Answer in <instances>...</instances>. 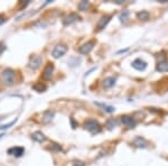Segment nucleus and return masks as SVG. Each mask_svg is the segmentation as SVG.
<instances>
[{
    "instance_id": "393cba45",
    "label": "nucleus",
    "mask_w": 168,
    "mask_h": 166,
    "mask_svg": "<svg viewBox=\"0 0 168 166\" xmlns=\"http://www.w3.org/2000/svg\"><path fill=\"white\" fill-rule=\"evenodd\" d=\"M74 166H84V164L81 162H76V163H74Z\"/></svg>"
},
{
    "instance_id": "ddd939ff",
    "label": "nucleus",
    "mask_w": 168,
    "mask_h": 166,
    "mask_svg": "<svg viewBox=\"0 0 168 166\" xmlns=\"http://www.w3.org/2000/svg\"><path fill=\"white\" fill-rule=\"evenodd\" d=\"M156 70L158 72H168V62L167 61L159 62V63L157 64V66H156Z\"/></svg>"
},
{
    "instance_id": "aec40b11",
    "label": "nucleus",
    "mask_w": 168,
    "mask_h": 166,
    "mask_svg": "<svg viewBox=\"0 0 168 166\" xmlns=\"http://www.w3.org/2000/svg\"><path fill=\"white\" fill-rule=\"evenodd\" d=\"M33 89L36 90L37 92H44V91L46 90V86H45V85H43V84H40V83H38V84L33 85Z\"/></svg>"
},
{
    "instance_id": "a211bd4d",
    "label": "nucleus",
    "mask_w": 168,
    "mask_h": 166,
    "mask_svg": "<svg viewBox=\"0 0 168 166\" xmlns=\"http://www.w3.org/2000/svg\"><path fill=\"white\" fill-rule=\"evenodd\" d=\"M128 18H129V11H128V10H123V11L120 13V15H119V19L121 21H126Z\"/></svg>"
},
{
    "instance_id": "bb28decb",
    "label": "nucleus",
    "mask_w": 168,
    "mask_h": 166,
    "mask_svg": "<svg viewBox=\"0 0 168 166\" xmlns=\"http://www.w3.org/2000/svg\"><path fill=\"white\" fill-rule=\"evenodd\" d=\"M116 2H117L118 5H121V4H123V1H122V0H118V1H116Z\"/></svg>"
},
{
    "instance_id": "4be33fe9",
    "label": "nucleus",
    "mask_w": 168,
    "mask_h": 166,
    "mask_svg": "<svg viewBox=\"0 0 168 166\" xmlns=\"http://www.w3.org/2000/svg\"><path fill=\"white\" fill-rule=\"evenodd\" d=\"M88 1H81L80 4H79V9L80 10H82V11H84V10H86V8L88 7Z\"/></svg>"
},
{
    "instance_id": "39448f33",
    "label": "nucleus",
    "mask_w": 168,
    "mask_h": 166,
    "mask_svg": "<svg viewBox=\"0 0 168 166\" xmlns=\"http://www.w3.org/2000/svg\"><path fill=\"white\" fill-rule=\"evenodd\" d=\"M53 71H54V65L52 63L47 64V66L45 68L44 72H43V79L44 80H50L52 75H53Z\"/></svg>"
},
{
    "instance_id": "dca6fc26",
    "label": "nucleus",
    "mask_w": 168,
    "mask_h": 166,
    "mask_svg": "<svg viewBox=\"0 0 168 166\" xmlns=\"http://www.w3.org/2000/svg\"><path fill=\"white\" fill-rule=\"evenodd\" d=\"M114 84H116V77H106V79H104V81H103V86L106 88V89L112 88Z\"/></svg>"
},
{
    "instance_id": "20e7f679",
    "label": "nucleus",
    "mask_w": 168,
    "mask_h": 166,
    "mask_svg": "<svg viewBox=\"0 0 168 166\" xmlns=\"http://www.w3.org/2000/svg\"><path fill=\"white\" fill-rule=\"evenodd\" d=\"M40 64H42V57L40 56H33L28 63V68H30L32 70H36L40 66Z\"/></svg>"
},
{
    "instance_id": "f3484780",
    "label": "nucleus",
    "mask_w": 168,
    "mask_h": 166,
    "mask_svg": "<svg viewBox=\"0 0 168 166\" xmlns=\"http://www.w3.org/2000/svg\"><path fill=\"white\" fill-rule=\"evenodd\" d=\"M137 17H138L139 19L146 20V19H148V18H149V13H148V11H146V10H141V11H139V13L137 14Z\"/></svg>"
},
{
    "instance_id": "9b49d317",
    "label": "nucleus",
    "mask_w": 168,
    "mask_h": 166,
    "mask_svg": "<svg viewBox=\"0 0 168 166\" xmlns=\"http://www.w3.org/2000/svg\"><path fill=\"white\" fill-rule=\"evenodd\" d=\"M121 121L123 125H126V126H128V127H134L136 126V121H134V119L132 118V117H129V116H123L121 118Z\"/></svg>"
},
{
    "instance_id": "2eb2a0df",
    "label": "nucleus",
    "mask_w": 168,
    "mask_h": 166,
    "mask_svg": "<svg viewBox=\"0 0 168 166\" xmlns=\"http://www.w3.org/2000/svg\"><path fill=\"white\" fill-rule=\"evenodd\" d=\"M134 144L139 148H145L147 146V141L145 140V138H142V137H136V139L134 140Z\"/></svg>"
},
{
    "instance_id": "7ed1b4c3",
    "label": "nucleus",
    "mask_w": 168,
    "mask_h": 166,
    "mask_svg": "<svg viewBox=\"0 0 168 166\" xmlns=\"http://www.w3.org/2000/svg\"><path fill=\"white\" fill-rule=\"evenodd\" d=\"M67 52V47L65 45H56L52 51V55L54 59H59Z\"/></svg>"
},
{
    "instance_id": "f8f14e48",
    "label": "nucleus",
    "mask_w": 168,
    "mask_h": 166,
    "mask_svg": "<svg viewBox=\"0 0 168 166\" xmlns=\"http://www.w3.org/2000/svg\"><path fill=\"white\" fill-rule=\"evenodd\" d=\"M32 138H33L35 141H37V143H43V141L46 140V137H45V135H44L42 131H35V132H33V135H32Z\"/></svg>"
},
{
    "instance_id": "1a4fd4ad",
    "label": "nucleus",
    "mask_w": 168,
    "mask_h": 166,
    "mask_svg": "<svg viewBox=\"0 0 168 166\" xmlns=\"http://www.w3.org/2000/svg\"><path fill=\"white\" fill-rule=\"evenodd\" d=\"M110 19H111V16H103L101 18L99 23H98V30H102L105 28V26L109 24Z\"/></svg>"
},
{
    "instance_id": "b1692460",
    "label": "nucleus",
    "mask_w": 168,
    "mask_h": 166,
    "mask_svg": "<svg viewBox=\"0 0 168 166\" xmlns=\"http://www.w3.org/2000/svg\"><path fill=\"white\" fill-rule=\"evenodd\" d=\"M4 50H6V46H4V44H2V45H0V54H1V53L4 51Z\"/></svg>"
},
{
    "instance_id": "f257e3e1",
    "label": "nucleus",
    "mask_w": 168,
    "mask_h": 166,
    "mask_svg": "<svg viewBox=\"0 0 168 166\" xmlns=\"http://www.w3.org/2000/svg\"><path fill=\"white\" fill-rule=\"evenodd\" d=\"M1 80H2V82H4V84L13 85L14 80H15V73H14L13 70H10V68L4 70L2 73H1Z\"/></svg>"
},
{
    "instance_id": "6e6552de",
    "label": "nucleus",
    "mask_w": 168,
    "mask_h": 166,
    "mask_svg": "<svg viewBox=\"0 0 168 166\" xmlns=\"http://www.w3.org/2000/svg\"><path fill=\"white\" fill-rule=\"evenodd\" d=\"M79 19H80V16H79L77 14L72 13V14H70L67 17L64 18L63 23H64V25H70V24H72V23H74V21L79 20Z\"/></svg>"
},
{
    "instance_id": "f03ea898",
    "label": "nucleus",
    "mask_w": 168,
    "mask_h": 166,
    "mask_svg": "<svg viewBox=\"0 0 168 166\" xmlns=\"http://www.w3.org/2000/svg\"><path fill=\"white\" fill-rule=\"evenodd\" d=\"M85 128L88 129V131L93 134V135H95V134H99L101 131V126L100 124L98 122L97 120L94 119H90L88 120L86 122H85Z\"/></svg>"
},
{
    "instance_id": "9d476101",
    "label": "nucleus",
    "mask_w": 168,
    "mask_h": 166,
    "mask_svg": "<svg viewBox=\"0 0 168 166\" xmlns=\"http://www.w3.org/2000/svg\"><path fill=\"white\" fill-rule=\"evenodd\" d=\"M93 45H94V44H93L92 42L85 43L84 45H82V46L79 48V52H80L81 54H88V53H90V52L92 51Z\"/></svg>"
},
{
    "instance_id": "a878e982",
    "label": "nucleus",
    "mask_w": 168,
    "mask_h": 166,
    "mask_svg": "<svg viewBox=\"0 0 168 166\" xmlns=\"http://www.w3.org/2000/svg\"><path fill=\"white\" fill-rule=\"evenodd\" d=\"M126 52H128V48H127V50H122V51H119V52H118V54H120V53H126Z\"/></svg>"
},
{
    "instance_id": "423d86ee",
    "label": "nucleus",
    "mask_w": 168,
    "mask_h": 166,
    "mask_svg": "<svg viewBox=\"0 0 168 166\" xmlns=\"http://www.w3.org/2000/svg\"><path fill=\"white\" fill-rule=\"evenodd\" d=\"M132 66L136 70H138V71H143V70H146V68H147V63L145 61L141 60V59H137V60H134L132 62Z\"/></svg>"
},
{
    "instance_id": "5701e85b",
    "label": "nucleus",
    "mask_w": 168,
    "mask_h": 166,
    "mask_svg": "<svg viewBox=\"0 0 168 166\" xmlns=\"http://www.w3.org/2000/svg\"><path fill=\"white\" fill-rule=\"evenodd\" d=\"M103 108H104L103 110L106 111V112H113V111L116 110L113 107H111V106H103Z\"/></svg>"
},
{
    "instance_id": "412c9836",
    "label": "nucleus",
    "mask_w": 168,
    "mask_h": 166,
    "mask_svg": "<svg viewBox=\"0 0 168 166\" xmlns=\"http://www.w3.org/2000/svg\"><path fill=\"white\" fill-rule=\"evenodd\" d=\"M17 120H18V118H16V119H14L11 122H9V124L7 125H2V126H0V130H6V129H8V128H10L11 126H14V125L17 122Z\"/></svg>"
},
{
    "instance_id": "6ab92c4d",
    "label": "nucleus",
    "mask_w": 168,
    "mask_h": 166,
    "mask_svg": "<svg viewBox=\"0 0 168 166\" xmlns=\"http://www.w3.org/2000/svg\"><path fill=\"white\" fill-rule=\"evenodd\" d=\"M117 124H118V122H117V120H116V119H110V120H108V121H106L105 126L109 128V129H113V128L117 126Z\"/></svg>"
},
{
    "instance_id": "c85d7f7f",
    "label": "nucleus",
    "mask_w": 168,
    "mask_h": 166,
    "mask_svg": "<svg viewBox=\"0 0 168 166\" xmlns=\"http://www.w3.org/2000/svg\"><path fill=\"white\" fill-rule=\"evenodd\" d=\"M2 136H4V135H0V138H1V137H2Z\"/></svg>"
},
{
    "instance_id": "0eeeda50",
    "label": "nucleus",
    "mask_w": 168,
    "mask_h": 166,
    "mask_svg": "<svg viewBox=\"0 0 168 166\" xmlns=\"http://www.w3.org/2000/svg\"><path fill=\"white\" fill-rule=\"evenodd\" d=\"M25 149L22 147H11V148L8 149V154L9 155H13V156H16V157H20L21 155L24 154Z\"/></svg>"
},
{
    "instance_id": "4468645a",
    "label": "nucleus",
    "mask_w": 168,
    "mask_h": 166,
    "mask_svg": "<svg viewBox=\"0 0 168 166\" xmlns=\"http://www.w3.org/2000/svg\"><path fill=\"white\" fill-rule=\"evenodd\" d=\"M54 115H55L54 111H52V110L45 111L44 115H43V121H44V122H50V121H52L53 118H54Z\"/></svg>"
},
{
    "instance_id": "cd10ccee",
    "label": "nucleus",
    "mask_w": 168,
    "mask_h": 166,
    "mask_svg": "<svg viewBox=\"0 0 168 166\" xmlns=\"http://www.w3.org/2000/svg\"><path fill=\"white\" fill-rule=\"evenodd\" d=\"M2 23H4V18H2V17H0V25H1Z\"/></svg>"
}]
</instances>
